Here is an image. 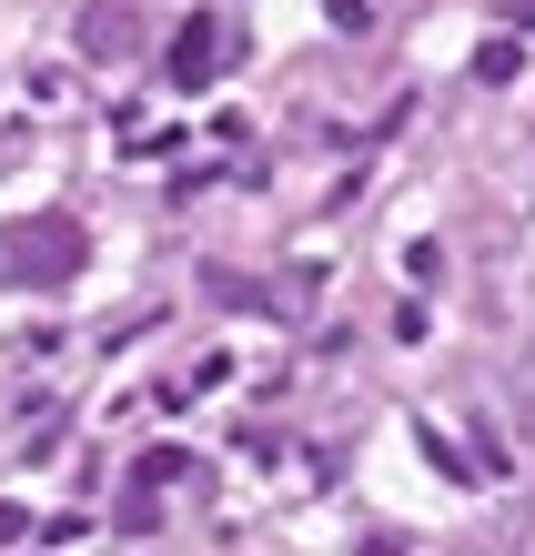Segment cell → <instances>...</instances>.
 <instances>
[{
    "mask_svg": "<svg viewBox=\"0 0 535 556\" xmlns=\"http://www.w3.org/2000/svg\"><path fill=\"white\" fill-rule=\"evenodd\" d=\"M213 61H222V30H213V21H182V30H173V91H203Z\"/></svg>",
    "mask_w": 535,
    "mask_h": 556,
    "instance_id": "7a4b0ae2",
    "label": "cell"
},
{
    "mask_svg": "<svg viewBox=\"0 0 535 556\" xmlns=\"http://www.w3.org/2000/svg\"><path fill=\"white\" fill-rule=\"evenodd\" d=\"M81 264H91V233L72 213H21L0 233V283H72Z\"/></svg>",
    "mask_w": 535,
    "mask_h": 556,
    "instance_id": "6da1fadb",
    "label": "cell"
},
{
    "mask_svg": "<svg viewBox=\"0 0 535 556\" xmlns=\"http://www.w3.org/2000/svg\"><path fill=\"white\" fill-rule=\"evenodd\" d=\"M182 476H203V466H192V455H173V445H152L142 466H131V485H142V496H162V485H182Z\"/></svg>",
    "mask_w": 535,
    "mask_h": 556,
    "instance_id": "277c9868",
    "label": "cell"
},
{
    "mask_svg": "<svg viewBox=\"0 0 535 556\" xmlns=\"http://www.w3.org/2000/svg\"><path fill=\"white\" fill-rule=\"evenodd\" d=\"M131 41H142V21H131V11H112V0H91V11H81V51L91 61H122Z\"/></svg>",
    "mask_w": 535,
    "mask_h": 556,
    "instance_id": "3957f363",
    "label": "cell"
},
{
    "mask_svg": "<svg viewBox=\"0 0 535 556\" xmlns=\"http://www.w3.org/2000/svg\"><path fill=\"white\" fill-rule=\"evenodd\" d=\"M515 72H525V61H515L506 41H485V51H475V81H515Z\"/></svg>",
    "mask_w": 535,
    "mask_h": 556,
    "instance_id": "5b68a950",
    "label": "cell"
},
{
    "mask_svg": "<svg viewBox=\"0 0 535 556\" xmlns=\"http://www.w3.org/2000/svg\"><path fill=\"white\" fill-rule=\"evenodd\" d=\"M21 536H30V516H21V506H0V546H21Z\"/></svg>",
    "mask_w": 535,
    "mask_h": 556,
    "instance_id": "8992f818",
    "label": "cell"
}]
</instances>
